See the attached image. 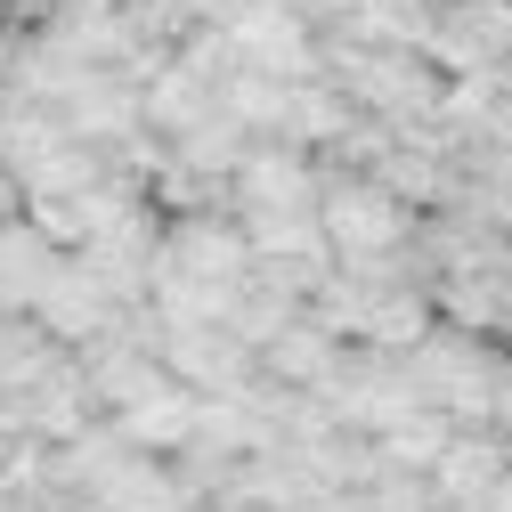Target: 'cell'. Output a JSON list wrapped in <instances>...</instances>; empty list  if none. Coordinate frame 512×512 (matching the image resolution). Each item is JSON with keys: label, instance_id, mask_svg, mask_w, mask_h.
<instances>
[{"label": "cell", "instance_id": "cell-14", "mask_svg": "<svg viewBox=\"0 0 512 512\" xmlns=\"http://www.w3.org/2000/svg\"><path fill=\"white\" fill-rule=\"evenodd\" d=\"M57 252H66V244H49L25 212L0 220V309H33V293H41L49 269H57Z\"/></svg>", "mask_w": 512, "mask_h": 512}, {"label": "cell", "instance_id": "cell-23", "mask_svg": "<svg viewBox=\"0 0 512 512\" xmlns=\"http://www.w3.org/2000/svg\"><path fill=\"white\" fill-rule=\"evenodd\" d=\"M439 512H488V504H439Z\"/></svg>", "mask_w": 512, "mask_h": 512}, {"label": "cell", "instance_id": "cell-13", "mask_svg": "<svg viewBox=\"0 0 512 512\" xmlns=\"http://www.w3.org/2000/svg\"><path fill=\"white\" fill-rule=\"evenodd\" d=\"M350 98L326 82V74H301V82H285V122H277V139H293V147H309V155H326L342 131H350Z\"/></svg>", "mask_w": 512, "mask_h": 512}, {"label": "cell", "instance_id": "cell-15", "mask_svg": "<svg viewBox=\"0 0 512 512\" xmlns=\"http://www.w3.org/2000/svg\"><path fill=\"white\" fill-rule=\"evenodd\" d=\"M179 163H196V171H212V179H228L236 163H244V147H252V131H244V122L228 114V106H212L204 122H187V131L179 139H163Z\"/></svg>", "mask_w": 512, "mask_h": 512}, {"label": "cell", "instance_id": "cell-25", "mask_svg": "<svg viewBox=\"0 0 512 512\" xmlns=\"http://www.w3.org/2000/svg\"><path fill=\"white\" fill-rule=\"evenodd\" d=\"M0 139H9V122H0Z\"/></svg>", "mask_w": 512, "mask_h": 512}, {"label": "cell", "instance_id": "cell-8", "mask_svg": "<svg viewBox=\"0 0 512 512\" xmlns=\"http://www.w3.org/2000/svg\"><path fill=\"white\" fill-rule=\"evenodd\" d=\"M155 236H163V212L155 204H131V212H114L106 228H90L74 252L122 293V301H147V285H155Z\"/></svg>", "mask_w": 512, "mask_h": 512}, {"label": "cell", "instance_id": "cell-20", "mask_svg": "<svg viewBox=\"0 0 512 512\" xmlns=\"http://www.w3.org/2000/svg\"><path fill=\"white\" fill-rule=\"evenodd\" d=\"M17 212H25V187H17L9 163H0V220H17Z\"/></svg>", "mask_w": 512, "mask_h": 512}, {"label": "cell", "instance_id": "cell-2", "mask_svg": "<svg viewBox=\"0 0 512 512\" xmlns=\"http://www.w3.org/2000/svg\"><path fill=\"white\" fill-rule=\"evenodd\" d=\"M317 228H326L334 261L407 252V244H415V204L391 196L374 171H326V187H317Z\"/></svg>", "mask_w": 512, "mask_h": 512}, {"label": "cell", "instance_id": "cell-6", "mask_svg": "<svg viewBox=\"0 0 512 512\" xmlns=\"http://www.w3.org/2000/svg\"><path fill=\"white\" fill-rule=\"evenodd\" d=\"M228 41H236L244 66H261V74H277V82L317 74V25L293 9V0H236Z\"/></svg>", "mask_w": 512, "mask_h": 512}, {"label": "cell", "instance_id": "cell-4", "mask_svg": "<svg viewBox=\"0 0 512 512\" xmlns=\"http://www.w3.org/2000/svg\"><path fill=\"white\" fill-rule=\"evenodd\" d=\"M317 187H326V163L293 139H252L244 163L228 171V196L236 220H261V212H317Z\"/></svg>", "mask_w": 512, "mask_h": 512}, {"label": "cell", "instance_id": "cell-18", "mask_svg": "<svg viewBox=\"0 0 512 512\" xmlns=\"http://www.w3.org/2000/svg\"><path fill=\"white\" fill-rule=\"evenodd\" d=\"M179 9H187V25H228L236 0H179Z\"/></svg>", "mask_w": 512, "mask_h": 512}, {"label": "cell", "instance_id": "cell-10", "mask_svg": "<svg viewBox=\"0 0 512 512\" xmlns=\"http://www.w3.org/2000/svg\"><path fill=\"white\" fill-rule=\"evenodd\" d=\"M82 512H179V504H204V496H187V480L171 472V456H147V447H131L114 472H98L82 496Z\"/></svg>", "mask_w": 512, "mask_h": 512}, {"label": "cell", "instance_id": "cell-19", "mask_svg": "<svg viewBox=\"0 0 512 512\" xmlns=\"http://www.w3.org/2000/svg\"><path fill=\"white\" fill-rule=\"evenodd\" d=\"M488 423L512 439V358H504V382H496V407H488Z\"/></svg>", "mask_w": 512, "mask_h": 512}, {"label": "cell", "instance_id": "cell-1", "mask_svg": "<svg viewBox=\"0 0 512 512\" xmlns=\"http://www.w3.org/2000/svg\"><path fill=\"white\" fill-rule=\"evenodd\" d=\"M407 374H415L423 407H439L447 423H488L496 382H504V350L488 334H464L447 317H431V334L407 350Z\"/></svg>", "mask_w": 512, "mask_h": 512}, {"label": "cell", "instance_id": "cell-22", "mask_svg": "<svg viewBox=\"0 0 512 512\" xmlns=\"http://www.w3.org/2000/svg\"><path fill=\"white\" fill-rule=\"evenodd\" d=\"M212 512H269V504H244V496H212Z\"/></svg>", "mask_w": 512, "mask_h": 512}, {"label": "cell", "instance_id": "cell-26", "mask_svg": "<svg viewBox=\"0 0 512 512\" xmlns=\"http://www.w3.org/2000/svg\"><path fill=\"white\" fill-rule=\"evenodd\" d=\"M431 512H439V504H431Z\"/></svg>", "mask_w": 512, "mask_h": 512}, {"label": "cell", "instance_id": "cell-3", "mask_svg": "<svg viewBox=\"0 0 512 512\" xmlns=\"http://www.w3.org/2000/svg\"><path fill=\"white\" fill-rule=\"evenodd\" d=\"M317 399L334 407V423H350V431H391V423H407L415 407H423V391H415V374H407V350H374V342H342V358H334V374L317 382Z\"/></svg>", "mask_w": 512, "mask_h": 512}, {"label": "cell", "instance_id": "cell-17", "mask_svg": "<svg viewBox=\"0 0 512 512\" xmlns=\"http://www.w3.org/2000/svg\"><path fill=\"white\" fill-rule=\"evenodd\" d=\"M220 106L244 122L252 139H277V122H285V82L261 74V66H236V74L220 82Z\"/></svg>", "mask_w": 512, "mask_h": 512}, {"label": "cell", "instance_id": "cell-16", "mask_svg": "<svg viewBox=\"0 0 512 512\" xmlns=\"http://www.w3.org/2000/svg\"><path fill=\"white\" fill-rule=\"evenodd\" d=\"M447 423L439 407H415L407 423H391V431H374V472H431V456L447 447Z\"/></svg>", "mask_w": 512, "mask_h": 512}, {"label": "cell", "instance_id": "cell-5", "mask_svg": "<svg viewBox=\"0 0 512 512\" xmlns=\"http://www.w3.org/2000/svg\"><path fill=\"white\" fill-rule=\"evenodd\" d=\"M122 309H131V301H122L90 261H82V252H57V269H49V285L33 293V326L49 334V342H66V350H82V342H98L106 326H114V317Z\"/></svg>", "mask_w": 512, "mask_h": 512}, {"label": "cell", "instance_id": "cell-11", "mask_svg": "<svg viewBox=\"0 0 512 512\" xmlns=\"http://www.w3.org/2000/svg\"><path fill=\"white\" fill-rule=\"evenodd\" d=\"M196 399H204V391H187L179 374H163L147 399L114 407V423H122V439H131V447H147V456H179L187 431H196Z\"/></svg>", "mask_w": 512, "mask_h": 512}, {"label": "cell", "instance_id": "cell-9", "mask_svg": "<svg viewBox=\"0 0 512 512\" xmlns=\"http://www.w3.org/2000/svg\"><path fill=\"white\" fill-rule=\"evenodd\" d=\"M504 464H512V439L496 423H456L423 480H431L439 504H488V488L504 480Z\"/></svg>", "mask_w": 512, "mask_h": 512}, {"label": "cell", "instance_id": "cell-24", "mask_svg": "<svg viewBox=\"0 0 512 512\" xmlns=\"http://www.w3.org/2000/svg\"><path fill=\"white\" fill-rule=\"evenodd\" d=\"M179 512H212V504H179Z\"/></svg>", "mask_w": 512, "mask_h": 512}, {"label": "cell", "instance_id": "cell-12", "mask_svg": "<svg viewBox=\"0 0 512 512\" xmlns=\"http://www.w3.org/2000/svg\"><path fill=\"white\" fill-rule=\"evenodd\" d=\"M334 358H342V334H326L309 309H301V317H285V326L261 342V374H269V382H285V391H317V382L334 374Z\"/></svg>", "mask_w": 512, "mask_h": 512}, {"label": "cell", "instance_id": "cell-21", "mask_svg": "<svg viewBox=\"0 0 512 512\" xmlns=\"http://www.w3.org/2000/svg\"><path fill=\"white\" fill-rule=\"evenodd\" d=\"M488 512H512V464H504V480L488 488Z\"/></svg>", "mask_w": 512, "mask_h": 512}, {"label": "cell", "instance_id": "cell-7", "mask_svg": "<svg viewBox=\"0 0 512 512\" xmlns=\"http://www.w3.org/2000/svg\"><path fill=\"white\" fill-rule=\"evenodd\" d=\"M155 358L187 382V391H204V399L244 391V382L261 374V350L236 342L228 326H171V317H163V334H155Z\"/></svg>", "mask_w": 512, "mask_h": 512}]
</instances>
